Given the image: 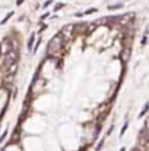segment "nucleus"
Listing matches in <instances>:
<instances>
[{
	"instance_id": "15",
	"label": "nucleus",
	"mask_w": 149,
	"mask_h": 151,
	"mask_svg": "<svg viewBox=\"0 0 149 151\" xmlns=\"http://www.w3.org/2000/svg\"><path fill=\"white\" fill-rule=\"evenodd\" d=\"M103 144H104V139H101L100 142H98V145H97V148H96V151H100L101 148H103Z\"/></svg>"
},
{
	"instance_id": "5",
	"label": "nucleus",
	"mask_w": 149,
	"mask_h": 151,
	"mask_svg": "<svg viewBox=\"0 0 149 151\" xmlns=\"http://www.w3.org/2000/svg\"><path fill=\"white\" fill-rule=\"evenodd\" d=\"M35 38H36V35L35 34H32L31 37H29V41H28V44H26V47H28V50L32 52V50H34V45H35Z\"/></svg>"
},
{
	"instance_id": "7",
	"label": "nucleus",
	"mask_w": 149,
	"mask_h": 151,
	"mask_svg": "<svg viewBox=\"0 0 149 151\" xmlns=\"http://www.w3.org/2000/svg\"><path fill=\"white\" fill-rule=\"evenodd\" d=\"M41 42H42V38H39L36 42H35V45H34V50H32V54H36V51L39 50V45H41Z\"/></svg>"
},
{
	"instance_id": "6",
	"label": "nucleus",
	"mask_w": 149,
	"mask_h": 151,
	"mask_svg": "<svg viewBox=\"0 0 149 151\" xmlns=\"http://www.w3.org/2000/svg\"><path fill=\"white\" fill-rule=\"evenodd\" d=\"M123 6H125L123 3H116V4H110L107 9H109V10H117V9H122Z\"/></svg>"
},
{
	"instance_id": "14",
	"label": "nucleus",
	"mask_w": 149,
	"mask_h": 151,
	"mask_svg": "<svg viewBox=\"0 0 149 151\" xmlns=\"http://www.w3.org/2000/svg\"><path fill=\"white\" fill-rule=\"evenodd\" d=\"M146 42H148V35H143L142 41H140V45H146Z\"/></svg>"
},
{
	"instance_id": "19",
	"label": "nucleus",
	"mask_w": 149,
	"mask_h": 151,
	"mask_svg": "<svg viewBox=\"0 0 149 151\" xmlns=\"http://www.w3.org/2000/svg\"><path fill=\"white\" fill-rule=\"evenodd\" d=\"M132 151H140V150H138V148H135V150H132Z\"/></svg>"
},
{
	"instance_id": "13",
	"label": "nucleus",
	"mask_w": 149,
	"mask_h": 151,
	"mask_svg": "<svg viewBox=\"0 0 149 151\" xmlns=\"http://www.w3.org/2000/svg\"><path fill=\"white\" fill-rule=\"evenodd\" d=\"M61 7H65V3H56V4H55V9H54V10H55V12H58Z\"/></svg>"
},
{
	"instance_id": "10",
	"label": "nucleus",
	"mask_w": 149,
	"mask_h": 151,
	"mask_svg": "<svg viewBox=\"0 0 149 151\" xmlns=\"http://www.w3.org/2000/svg\"><path fill=\"white\" fill-rule=\"evenodd\" d=\"M96 12H97V9H96V7H90L88 10H86V12H84V16H87V15H91V13H96Z\"/></svg>"
},
{
	"instance_id": "17",
	"label": "nucleus",
	"mask_w": 149,
	"mask_h": 151,
	"mask_svg": "<svg viewBox=\"0 0 149 151\" xmlns=\"http://www.w3.org/2000/svg\"><path fill=\"white\" fill-rule=\"evenodd\" d=\"M48 16H49V13H45V15H42V18H41V19H46Z\"/></svg>"
},
{
	"instance_id": "2",
	"label": "nucleus",
	"mask_w": 149,
	"mask_h": 151,
	"mask_svg": "<svg viewBox=\"0 0 149 151\" xmlns=\"http://www.w3.org/2000/svg\"><path fill=\"white\" fill-rule=\"evenodd\" d=\"M1 57H3V71H6L10 65L16 64L19 61V50L18 48H13V50H10L9 52L3 54Z\"/></svg>"
},
{
	"instance_id": "16",
	"label": "nucleus",
	"mask_w": 149,
	"mask_h": 151,
	"mask_svg": "<svg viewBox=\"0 0 149 151\" xmlns=\"http://www.w3.org/2000/svg\"><path fill=\"white\" fill-rule=\"evenodd\" d=\"M23 1H25V0H16V4H18V6H20Z\"/></svg>"
},
{
	"instance_id": "9",
	"label": "nucleus",
	"mask_w": 149,
	"mask_h": 151,
	"mask_svg": "<svg viewBox=\"0 0 149 151\" xmlns=\"http://www.w3.org/2000/svg\"><path fill=\"white\" fill-rule=\"evenodd\" d=\"M12 16H13V12H10V13H7V15H6V18L3 19V20H0V25H4V23H6V22H7L9 19L12 18Z\"/></svg>"
},
{
	"instance_id": "12",
	"label": "nucleus",
	"mask_w": 149,
	"mask_h": 151,
	"mask_svg": "<svg viewBox=\"0 0 149 151\" xmlns=\"http://www.w3.org/2000/svg\"><path fill=\"white\" fill-rule=\"evenodd\" d=\"M52 3H54V0H46V1L42 4V7H43V9H46V7H48V6H51Z\"/></svg>"
},
{
	"instance_id": "8",
	"label": "nucleus",
	"mask_w": 149,
	"mask_h": 151,
	"mask_svg": "<svg viewBox=\"0 0 149 151\" xmlns=\"http://www.w3.org/2000/svg\"><path fill=\"white\" fill-rule=\"evenodd\" d=\"M148 109H149V103H146V105L143 106V109H142V112L139 113V118H142V116H145V115H146V112H148Z\"/></svg>"
},
{
	"instance_id": "18",
	"label": "nucleus",
	"mask_w": 149,
	"mask_h": 151,
	"mask_svg": "<svg viewBox=\"0 0 149 151\" xmlns=\"http://www.w3.org/2000/svg\"><path fill=\"white\" fill-rule=\"evenodd\" d=\"M145 129H148V131H149V119L146 121V127H145Z\"/></svg>"
},
{
	"instance_id": "1",
	"label": "nucleus",
	"mask_w": 149,
	"mask_h": 151,
	"mask_svg": "<svg viewBox=\"0 0 149 151\" xmlns=\"http://www.w3.org/2000/svg\"><path fill=\"white\" fill-rule=\"evenodd\" d=\"M65 42H67V41L62 38V35H61L59 32L55 34L54 37L49 39V42H48V45H46V54H48V57H59Z\"/></svg>"
},
{
	"instance_id": "11",
	"label": "nucleus",
	"mask_w": 149,
	"mask_h": 151,
	"mask_svg": "<svg viewBox=\"0 0 149 151\" xmlns=\"http://www.w3.org/2000/svg\"><path fill=\"white\" fill-rule=\"evenodd\" d=\"M128 125H129V124H128V121H126V122H125V125H123V128H122V131H120V137H123V134L126 132V129H128Z\"/></svg>"
},
{
	"instance_id": "21",
	"label": "nucleus",
	"mask_w": 149,
	"mask_h": 151,
	"mask_svg": "<svg viewBox=\"0 0 149 151\" xmlns=\"http://www.w3.org/2000/svg\"><path fill=\"white\" fill-rule=\"evenodd\" d=\"M120 151H125V148H122V150H120Z\"/></svg>"
},
{
	"instance_id": "4",
	"label": "nucleus",
	"mask_w": 149,
	"mask_h": 151,
	"mask_svg": "<svg viewBox=\"0 0 149 151\" xmlns=\"http://www.w3.org/2000/svg\"><path fill=\"white\" fill-rule=\"evenodd\" d=\"M129 58H130V48H125L122 52H120V60L123 61V63H128L129 61Z\"/></svg>"
},
{
	"instance_id": "3",
	"label": "nucleus",
	"mask_w": 149,
	"mask_h": 151,
	"mask_svg": "<svg viewBox=\"0 0 149 151\" xmlns=\"http://www.w3.org/2000/svg\"><path fill=\"white\" fill-rule=\"evenodd\" d=\"M59 34L62 35V38H64L65 41H70L75 34V26L74 25H71V23H68V25L62 26V29L59 31Z\"/></svg>"
},
{
	"instance_id": "20",
	"label": "nucleus",
	"mask_w": 149,
	"mask_h": 151,
	"mask_svg": "<svg viewBox=\"0 0 149 151\" xmlns=\"http://www.w3.org/2000/svg\"><path fill=\"white\" fill-rule=\"evenodd\" d=\"M0 55H1V47H0Z\"/></svg>"
}]
</instances>
